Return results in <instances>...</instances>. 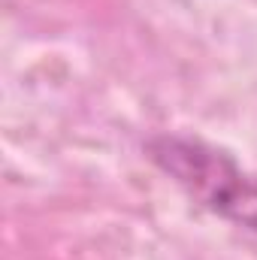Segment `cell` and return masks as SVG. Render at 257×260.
Masks as SVG:
<instances>
[{"instance_id":"obj_1","label":"cell","mask_w":257,"mask_h":260,"mask_svg":"<svg viewBox=\"0 0 257 260\" xmlns=\"http://www.w3.org/2000/svg\"><path fill=\"white\" fill-rule=\"evenodd\" d=\"M145 157L212 215L257 233V179L236 157L191 133H154L142 145Z\"/></svg>"}]
</instances>
